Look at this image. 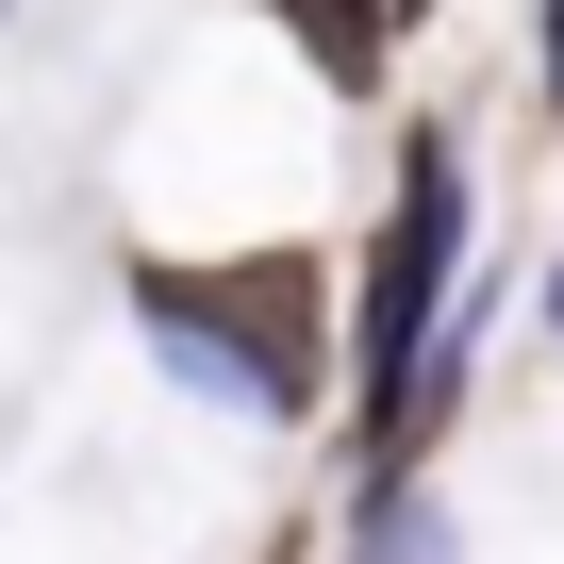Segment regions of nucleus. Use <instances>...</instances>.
I'll return each mask as SVG.
<instances>
[{
	"instance_id": "f257e3e1",
	"label": "nucleus",
	"mask_w": 564,
	"mask_h": 564,
	"mask_svg": "<svg viewBox=\"0 0 564 564\" xmlns=\"http://www.w3.org/2000/svg\"><path fill=\"white\" fill-rule=\"evenodd\" d=\"M133 300L166 316L183 366H216L232 399L300 415L316 366H333V265L316 249H232V265H133Z\"/></svg>"
},
{
	"instance_id": "f03ea898",
	"label": "nucleus",
	"mask_w": 564,
	"mask_h": 564,
	"mask_svg": "<svg viewBox=\"0 0 564 564\" xmlns=\"http://www.w3.org/2000/svg\"><path fill=\"white\" fill-rule=\"evenodd\" d=\"M448 249H465V150H448V133H415V150H399V216H382V249H366V316H349V349H366V382H382V399L432 366Z\"/></svg>"
},
{
	"instance_id": "7ed1b4c3",
	"label": "nucleus",
	"mask_w": 564,
	"mask_h": 564,
	"mask_svg": "<svg viewBox=\"0 0 564 564\" xmlns=\"http://www.w3.org/2000/svg\"><path fill=\"white\" fill-rule=\"evenodd\" d=\"M265 18L300 34V67H316V84H349V100H366V84H382V34H399V0H265Z\"/></svg>"
},
{
	"instance_id": "20e7f679",
	"label": "nucleus",
	"mask_w": 564,
	"mask_h": 564,
	"mask_svg": "<svg viewBox=\"0 0 564 564\" xmlns=\"http://www.w3.org/2000/svg\"><path fill=\"white\" fill-rule=\"evenodd\" d=\"M547 84H564V0H547Z\"/></svg>"
}]
</instances>
